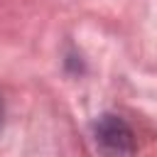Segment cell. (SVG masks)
Listing matches in <instances>:
<instances>
[{"mask_svg":"<svg viewBox=\"0 0 157 157\" xmlns=\"http://www.w3.org/2000/svg\"><path fill=\"white\" fill-rule=\"evenodd\" d=\"M96 140L105 152H132V130L118 115H101L96 123Z\"/></svg>","mask_w":157,"mask_h":157,"instance_id":"cell-1","label":"cell"},{"mask_svg":"<svg viewBox=\"0 0 157 157\" xmlns=\"http://www.w3.org/2000/svg\"><path fill=\"white\" fill-rule=\"evenodd\" d=\"M2 115H5V103H2V96H0V125H2Z\"/></svg>","mask_w":157,"mask_h":157,"instance_id":"cell-2","label":"cell"}]
</instances>
